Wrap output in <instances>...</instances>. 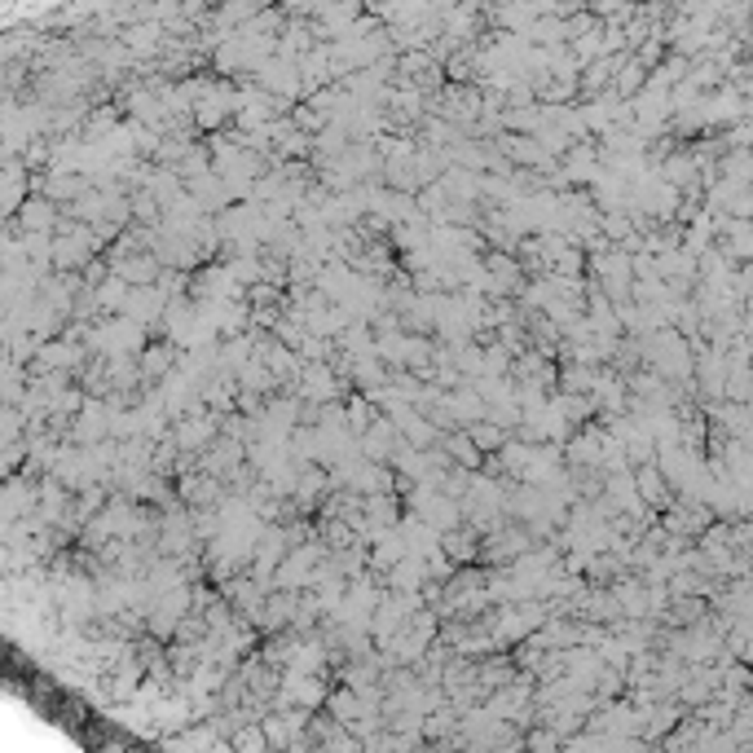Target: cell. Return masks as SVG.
Returning a JSON list of instances; mask_svg holds the SVG:
<instances>
[{
  "instance_id": "6da1fadb",
  "label": "cell",
  "mask_w": 753,
  "mask_h": 753,
  "mask_svg": "<svg viewBox=\"0 0 753 753\" xmlns=\"http://www.w3.org/2000/svg\"><path fill=\"white\" fill-rule=\"evenodd\" d=\"M467 436L481 445L484 454H498V449L507 445V428H502L498 419H489V415H484V419H476V424H467Z\"/></svg>"
},
{
  "instance_id": "7a4b0ae2",
  "label": "cell",
  "mask_w": 753,
  "mask_h": 753,
  "mask_svg": "<svg viewBox=\"0 0 753 753\" xmlns=\"http://www.w3.org/2000/svg\"><path fill=\"white\" fill-rule=\"evenodd\" d=\"M344 410H348V428H353V436H366V432L375 428V401H371V397H366V392H357V397H348V406H344Z\"/></svg>"
}]
</instances>
